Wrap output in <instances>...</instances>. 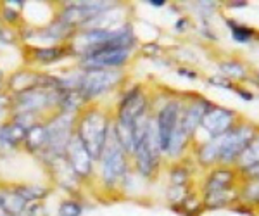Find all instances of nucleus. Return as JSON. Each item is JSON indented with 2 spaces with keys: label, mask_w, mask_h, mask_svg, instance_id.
<instances>
[{
  "label": "nucleus",
  "mask_w": 259,
  "mask_h": 216,
  "mask_svg": "<svg viewBox=\"0 0 259 216\" xmlns=\"http://www.w3.org/2000/svg\"><path fill=\"white\" fill-rule=\"evenodd\" d=\"M252 139V128L239 126L235 130H228L223 135L212 139V142L206 144L200 151V159L204 163L221 159V161H232L237 156L247 149V145Z\"/></svg>",
  "instance_id": "obj_1"
},
{
  "label": "nucleus",
  "mask_w": 259,
  "mask_h": 216,
  "mask_svg": "<svg viewBox=\"0 0 259 216\" xmlns=\"http://www.w3.org/2000/svg\"><path fill=\"white\" fill-rule=\"evenodd\" d=\"M107 132H109V124H107L106 116L100 113V111L94 109L83 114L74 134L80 137L83 145L89 149L90 156L94 159H100L104 145H106Z\"/></svg>",
  "instance_id": "obj_2"
},
{
  "label": "nucleus",
  "mask_w": 259,
  "mask_h": 216,
  "mask_svg": "<svg viewBox=\"0 0 259 216\" xmlns=\"http://www.w3.org/2000/svg\"><path fill=\"white\" fill-rule=\"evenodd\" d=\"M102 177L107 185H114L123 180L124 173H126V151L121 145L116 132L109 128L107 132L106 145H104L102 156Z\"/></svg>",
  "instance_id": "obj_3"
},
{
  "label": "nucleus",
  "mask_w": 259,
  "mask_h": 216,
  "mask_svg": "<svg viewBox=\"0 0 259 216\" xmlns=\"http://www.w3.org/2000/svg\"><path fill=\"white\" fill-rule=\"evenodd\" d=\"M159 140H157V132L152 128V124L147 123L145 130L142 132L140 137L135 142V157H137V168L144 177H150L152 171L156 169L157 164V154H159Z\"/></svg>",
  "instance_id": "obj_4"
},
{
  "label": "nucleus",
  "mask_w": 259,
  "mask_h": 216,
  "mask_svg": "<svg viewBox=\"0 0 259 216\" xmlns=\"http://www.w3.org/2000/svg\"><path fill=\"white\" fill-rule=\"evenodd\" d=\"M121 80V73L116 69H89L78 80L76 90L85 99H94L97 95H102L114 89Z\"/></svg>",
  "instance_id": "obj_5"
},
{
  "label": "nucleus",
  "mask_w": 259,
  "mask_h": 216,
  "mask_svg": "<svg viewBox=\"0 0 259 216\" xmlns=\"http://www.w3.org/2000/svg\"><path fill=\"white\" fill-rule=\"evenodd\" d=\"M71 123H73L71 114L62 113L61 116L54 118L49 124H45V126H47V134H49V144H47L45 154H49L50 159L66 154L68 142L74 134V132L71 130Z\"/></svg>",
  "instance_id": "obj_6"
},
{
  "label": "nucleus",
  "mask_w": 259,
  "mask_h": 216,
  "mask_svg": "<svg viewBox=\"0 0 259 216\" xmlns=\"http://www.w3.org/2000/svg\"><path fill=\"white\" fill-rule=\"evenodd\" d=\"M130 56V49L119 47H104L85 54L83 66L87 69H112L116 66L124 64Z\"/></svg>",
  "instance_id": "obj_7"
},
{
  "label": "nucleus",
  "mask_w": 259,
  "mask_h": 216,
  "mask_svg": "<svg viewBox=\"0 0 259 216\" xmlns=\"http://www.w3.org/2000/svg\"><path fill=\"white\" fill-rule=\"evenodd\" d=\"M66 159H68L69 166L73 168V171L76 173V177H89L92 173V159L89 149L83 145L80 137L73 134L71 140L66 147Z\"/></svg>",
  "instance_id": "obj_8"
},
{
  "label": "nucleus",
  "mask_w": 259,
  "mask_h": 216,
  "mask_svg": "<svg viewBox=\"0 0 259 216\" xmlns=\"http://www.w3.org/2000/svg\"><path fill=\"white\" fill-rule=\"evenodd\" d=\"M178 116H180V107L177 102L166 104L161 109L159 116H157V140H159L161 151H168L171 137H173L175 130L178 126Z\"/></svg>",
  "instance_id": "obj_9"
},
{
  "label": "nucleus",
  "mask_w": 259,
  "mask_h": 216,
  "mask_svg": "<svg viewBox=\"0 0 259 216\" xmlns=\"http://www.w3.org/2000/svg\"><path fill=\"white\" fill-rule=\"evenodd\" d=\"M232 173L230 171H216L214 175L207 182V194L206 201L211 207H218L225 202H228L232 190H230V184H232Z\"/></svg>",
  "instance_id": "obj_10"
},
{
  "label": "nucleus",
  "mask_w": 259,
  "mask_h": 216,
  "mask_svg": "<svg viewBox=\"0 0 259 216\" xmlns=\"http://www.w3.org/2000/svg\"><path fill=\"white\" fill-rule=\"evenodd\" d=\"M233 121V113L223 107H211L202 118V126L204 130L209 134L212 139L223 135L225 132H228L230 124Z\"/></svg>",
  "instance_id": "obj_11"
},
{
  "label": "nucleus",
  "mask_w": 259,
  "mask_h": 216,
  "mask_svg": "<svg viewBox=\"0 0 259 216\" xmlns=\"http://www.w3.org/2000/svg\"><path fill=\"white\" fill-rule=\"evenodd\" d=\"M209 109H211V106H209V102H206V101H199V102L192 104L189 109H187V113L183 114L182 121H180V126H182L183 134L187 137L194 134L195 128L202 123L204 114H206Z\"/></svg>",
  "instance_id": "obj_12"
},
{
  "label": "nucleus",
  "mask_w": 259,
  "mask_h": 216,
  "mask_svg": "<svg viewBox=\"0 0 259 216\" xmlns=\"http://www.w3.org/2000/svg\"><path fill=\"white\" fill-rule=\"evenodd\" d=\"M26 134H28L26 128H23L16 121L2 124V126H0V145L9 147V149L18 147L21 142H24Z\"/></svg>",
  "instance_id": "obj_13"
},
{
  "label": "nucleus",
  "mask_w": 259,
  "mask_h": 216,
  "mask_svg": "<svg viewBox=\"0 0 259 216\" xmlns=\"http://www.w3.org/2000/svg\"><path fill=\"white\" fill-rule=\"evenodd\" d=\"M49 144V134L45 124H38L28 128L26 139H24V145L30 152H45Z\"/></svg>",
  "instance_id": "obj_14"
},
{
  "label": "nucleus",
  "mask_w": 259,
  "mask_h": 216,
  "mask_svg": "<svg viewBox=\"0 0 259 216\" xmlns=\"http://www.w3.org/2000/svg\"><path fill=\"white\" fill-rule=\"evenodd\" d=\"M44 83V78L38 76V74H33V73H19L16 76H12L11 80V89L14 90L16 94L21 92H26V90L36 89Z\"/></svg>",
  "instance_id": "obj_15"
},
{
  "label": "nucleus",
  "mask_w": 259,
  "mask_h": 216,
  "mask_svg": "<svg viewBox=\"0 0 259 216\" xmlns=\"http://www.w3.org/2000/svg\"><path fill=\"white\" fill-rule=\"evenodd\" d=\"M64 56V49L62 47H45V49H35L33 52V59L41 64H50V62L61 59Z\"/></svg>",
  "instance_id": "obj_16"
},
{
  "label": "nucleus",
  "mask_w": 259,
  "mask_h": 216,
  "mask_svg": "<svg viewBox=\"0 0 259 216\" xmlns=\"http://www.w3.org/2000/svg\"><path fill=\"white\" fill-rule=\"evenodd\" d=\"M14 192L18 194L23 201H26L28 204H31V202H36L38 199L44 197L45 194H47V189L36 187V185H21L18 189H14Z\"/></svg>",
  "instance_id": "obj_17"
},
{
  "label": "nucleus",
  "mask_w": 259,
  "mask_h": 216,
  "mask_svg": "<svg viewBox=\"0 0 259 216\" xmlns=\"http://www.w3.org/2000/svg\"><path fill=\"white\" fill-rule=\"evenodd\" d=\"M240 161L245 168H256V166H259V139L247 145V149L240 154Z\"/></svg>",
  "instance_id": "obj_18"
},
{
  "label": "nucleus",
  "mask_w": 259,
  "mask_h": 216,
  "mask_svg": "<svg viewBox=\"0 0 259 216\" xmlns=\"http://www.w3.org/2000/svg\"><path fill=\"white\" fill-rule=\"evenodd\" d=\"M81 211L83 209L80 204H76L73 201H66L59 207V216H80Z\"/></svg>",
  "instance_id": "obj_19"
},
{
  "label": "nucleus",
  "mask_w": 259,
  "mask_h": 216,
  "mask_svg": "<svg viewBox=\"0 0 259 216\" xmlns=\"http://www.w3.org/2000/svg\"><path fill=\"white\" fill-rule=\"evenodd\" d=\"M221 71L227 73L228 76H244V68L239 62H225L221 64Z\"/></svg>",
  "instance_id": "obj_20"
},
{
  "label": "nucleus",
  "mask_w": 259,
  "mask_h": 216,
  "mask_svg": "<svg viewBox=\"0 0 259 216\" xmlns=\"http://www.w3.org/2000/svg\"><path fill=\"white\" fill-rule=\"evenodd\" d=\"M233 28V38L239 40V41H247L250 36H252V31L249 28L244 26H232Z\"/></svg>",
  "instance_id": "obj_21"
},
{
  "label": "nucleus",
  "mask_w": 259,
  "mask_h": 216,
  "mask_svg": "<svg viewBox=\"0 0 259 216\" xmlns=\"http://www.w3.org/2000/svg\"><path fill=\"white\" fill-rule=\"evenodd\" d=\"M245 194H247V197L254 199V201L259 202V184H254L250 185L247 190H245Z\"/></svg>",
  "instance_id": "obj_22"
},
{
  "label": "nucleus",
  "mask_w": 259,
  "mask_h": 216,
  "mask_svg": "<svg viewBox=\"0 0 259 216\" xmlns=\"http://www.w3.org/2000/svg\"><path fill=\"white\" fill-rule=\"evenodd\" d=\"M150 6H154V7H162L164 6V2H162V0H150Z\"/></svg>",
  "instance_id": "obj_23"
},
{
  "label": "nucleus",
  "mask_w": 259,
  "mask_h": 216,
  "mask_svg": "<svg viewBox=\"0 0 259 216\" xmlns=\"http://www.w3.org/2000/svg\"><path fill=\"white\" fill-rule=\"evenodd\" d=\"M6 102H7V99L0 95V109H2V106H4V104H6Z\"/></svg>",
  "instance_id": "obj_24"
},
{
  "label": "nucleus",
  "mask_w": 259,
  "mask_h": 216,
  "mask_svg": "<svg viewBox=\"0 0 259 216\" xmlns=\"http://www.w3.org/2000/svg\"><path fill=\"white\" fill-rule=\"evenodd\" d=\"M0 81H2V71H0Z\"/></svg>",
  "instance_id": "obj_25"
},
{
  "label": "nucleus",
  "mask_w": 259,
  "mask_h": 216,
  "mask_svg": "<svg viewBox=\"0 0 259 216\" xmlns=\"http://www.w3.org/2000/svg\"><path fill=\"white\" fill-rule=\"evenodd\" d=\"M256 168H259V166H256Z\"/></svg>",
  "instance_id": "obj_26"
},
{
  "label": "nucleus",
  "mask_w": 259,
  "mask_h": 216,
  "mask_svg": "<svg viewBox=\"0 0 259 216\" xmlns=\"http://www.w3.org/2000/svg\"><path fill=\"white\" fill-rule=\"evenodd\" d=\"M0 30H2V28H0Z\"/></svg>",
  "instance_id": "obj_27"
}]
</instances>
